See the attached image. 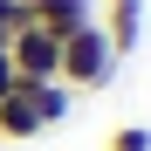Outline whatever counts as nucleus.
<instances>
[{"label": "nucleus", "mask_w": 151, "mask_h": 151, "mask_svg": "<svg viewBox=\"0 0 151 151\" xmlns=\"http://www.w3.org/2000/svg\"><path fill=\"white\" fill-rule=\"evenodd\" d=\"M110 76H117V48H110V35H103V21L62 35V83H69V89H103Z\"/></svg>", "instance_id": "1"}, {"label": "nucleus", "mask_w": 151, "mask_h": 151, "mask_svg": "<svg viewBox=\"0 0 151 151\" xmlns=\"http://www.w3.org/2000/svg\"><path fill=\"white\" fill-rule=\"evenodd\" d=\"M7 55L21 69V89H28V83H62V41L48 35V28H35V21L7 41Z\"/></svg>", "instance_id": "2"}, {"label": "nucleus", "mask_w": 151, "mask_h": 151, "mask_svg": "<svg viewBox=\"0 0 151 151\" xmlns=\"http://www.w3.org/2000/svg\"><path fill=\"white\" fill-rule=\"evenodd\" d=\"M96 21H103V35H110V48H117V62L144 41V0H96Z\"/></svg>", "instance_id": "3"}, {"label": "nucleus", "mask_w": 151, "mask_h": 151, "mask_svg": "<svg viewBox=\"0 0 151 151\" xmlns=\"http://www.w3.org/2000/svg\"><path fill=\"white\" fill-rule=\"evenodd\" d=\"M21 7H28V14H35V28H48L55 41L96 21V0H21Z\"/></svg>", "instance_id": "4"}, {"label": "nucleus", "mask_w": 151, "mask_h": 151, "mask_svg": "<svg viewBox=\"0 0 151 151\" xmlns=\"http://www.w3.org/2000/svg\"><path fill=\"white\" fill-rule=\"evenodd\" d=\"M35 137H41V117L28 103V89L0 96V144H35Z\"/></svg>", "instance_id": "5"}, {"label": "nucleus", "mask_w": 151, "mask_h": 151, "mask_svg": "<svg viewBox=\"0 0 151 151\" xmlns=\"http://www.w3.org/2000/svg\"><path fill=\"white\" fill-rule=\"evenodd\" d=\"M28 103L41 117V131H55V124H69V110H76V89L69 83H28Z\"/></svg>", "instance_id": "6"}, {"label": "nucleus", "mask_w": 151, "mask_h": 151, "mask_svg": "<svg viewBox=\"0 0 151 151\" xmlns=\"http://www.w3.org/2000/svg\"><path fill=\"white\" fill-rule=\"evenodd\" d=\"M110 151H151V124H117V131H110Z\"/></svg>", "instance_id": "7"}, {"label": "nucleus", "mask_w": 151, "mask_h": 151, "mask_svg": "<svg viewBox=\"0 0 151 151\" xmlns=\"http://www.w3.org/2000/svg\"><path fill=\"white\" fill-rule=\"evenodd\" d=\"M28 21H35V14L21 7V0H0V48H7V41L21 35V28H28Z\"/></svg>", "instance_id": "8"}, {"label": "nucleus", "mask_w": 151, "mask_h": 151, "mask_svg": "<svg viewBox=\"0 0 151 151\" xmlns=\"http://www.w3.org/2000/svg\"><path fill=\"white\" fill-rule=\"evenodd\" d=\"M14 89H21V69H14L7 48H0V96H14Z\"/></svg>", "instance_id": "9"}]
</instances>
